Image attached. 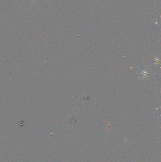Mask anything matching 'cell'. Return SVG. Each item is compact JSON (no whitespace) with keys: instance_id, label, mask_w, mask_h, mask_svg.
I'll return each instance as SVG.
<instances>
[{"instance_id":"cell-1","label":"cell","mask_w":161,"mask_h":162,"mask_svg":"<svg viewBox=\"0 0 161 162\" xmlns=\"http://www.w3.org/2000/svg\"><path fill=\"white\" fill-rule=\"evenodd\" d=\"M27 1V0H25V1L24 2H25V1ZM34 1H35V0H34ZM35 1H36V0H35ZM46 1H47V0H46ZM24 2H23V3H24Z\"/></svg>"}]
</instances>
